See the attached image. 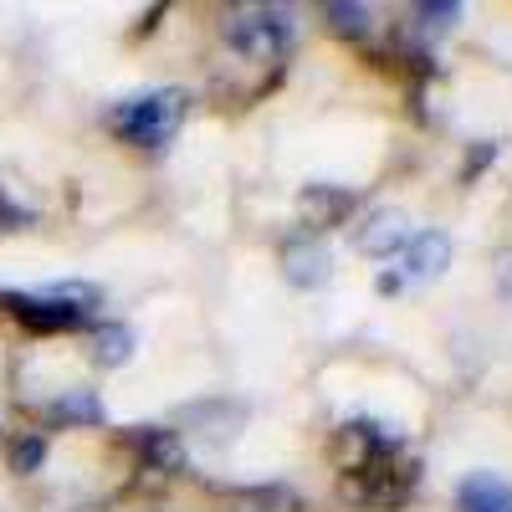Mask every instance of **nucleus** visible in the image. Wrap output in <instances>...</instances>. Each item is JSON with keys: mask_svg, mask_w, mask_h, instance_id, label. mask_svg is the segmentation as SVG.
I'll list each match as a JSON object with an SVG mask.
<instances>
[{"mask_svg": "<svg viewBox=\"0 0 512 512\" xmlns=\"http://www.w3.org/2000/svg\"><path fill=\"white\" fill-rule=\"evenodd\" d=\"M420 487V461L400 451H384L364 466H354V472H344V482H338V492H344V502L354 507H374V512H395L415 497Z\"/></svg>", "mask_w": 512, "mask_h": 512, "instance_id": "obj_2", "label": "nucleus"}, {"mask_svg": "<svg viewBox=\"0 0 512 512\" xmlns=\"http://www.w3.org/2000/svg\"><path fill=\"white\" fill-rule=\"evenodd\" d=\"M410 236H415V231H410L405 210H374V216L354 231V246H359L364 256H395V251H405Z\"/></svg>", "mask_w": 512, "mask_h": 512, "instance_id": "obj_8", "label": "nucleus"}, {"mask_svg": "<svg viewBox=\"0 0 512 512\" xmlns=\"http://www.w3.org/2000/svg\"><path fill=\"white\" fill-rule=\"evenodd\" d=\"M221 512H308V502L297 497L292 487H231L221 492Z\"/></svg>", "mask_w": 512, "mask_h": 512, "instance_id": "obj_9", "label": "nucleus"}, {"mask_svg": "<svg viewBox=\"0 0 512 512\" xmlns=\"http://www.w3.org/2000/svg\"><path fill=\"white\" fill-rule=\"evenodd\" d=\"M57 420H82V425H103V400L93 390H72L57 400Z\"/></svg>", "mask_w": 512, "mask_h": 512, "instance_id": "obj_15", "label": "nucleus"}, {"mask_svg": "<svg viewBox=\"0 0 512 512\" xmlns=\"http://www.w3.org/2000/svg\"><path fill=\"white\" fill-rule=\"evenodd\" d=\"M128 359H134V333H128L123 323L93 328V364L98 369H123Z\"/></svg>", "mask_w": 512, "mask_h": 512, "instance_id": "obj_12", "label": "nucleus"}, {"mask_svg": "<svg viewBox=\"0 0 512 512\" xmlns=\"http://www.w3.org/2000/svg\"><path fill=\"white\" fill-rule=\"evenodd\" d=\"M185 113H190V93L185 88H154V93L113 103L108 108V128L123 144H134V149H164L169 139L180 134Z\"/></svg>", "mask_w": 512, "mask_h": 512, "instance_id": "obj_1", "label": "nucleus"}, {"mask_svg": "<svg viewBox=\"0 0 512 512\" xmlns=\"http://www.w3.org/2000/svg\"><path fill=\"white\" fill-rule=\"evenodd\" d=\"M0 221H21V210L6 200V190H0Z\"/></svg>", "mask_w": 512, "mask_h": 512, "instance_id": "obj_19", "label": "nucleus"}, {"mask_svg": "<svg viewBox=\"0 0 512 512\" xmlns=\"http://www.w3.org/2000/svg\"><path fill=\"white\" fill-rule=\"evenodd\" d=\"M512 507V487L492 472H477L456 487V512H507Z\"/></svg>", "mask_w": 512, "mask_h": 512, "instance_id": "obj_11", "label": "nucleus"}, {"mask_svg": "<svg viewBox=\"0 0 512 512\" xmlns=\"http://www.w3.org/2000/svg\"><path fill=\"white\" fill-rule=\"evenodd\" d=\"M134 446H139V461L149 466V472H164V477L185 472V446H180L175 431H159V425H139V431H134Z\"/></svg>", "mask_w": 512, "mask_h": 512, "instance_id": "obj_10", "label": "nucleus"}, {"mask_svg": "<svg viewBox=\"0 0 512 512\" xmlns=\"http://www.w3.org/2000/svg\"><path fill=\"white\" fill-rule=\"evenodd\" d=\"M292 11H277V6H246L226 21V41L231 52L251 57V62H282L292 52Z\"/></svg>", "mask_w": 512, "mask_h": 512, "instance_id": "obj_3", "label": "nucleus"}, {"mask_svg": "<svg viewBox=\"0 0 512 512\" xmlns=\"http://www.w3.org/2000/svg\"><path fill=\"white\" fill-rule=\"evenodd\" d=\"M282 272L292 287H303V292H318L328 277H333V256L318 236H287L282 241Z\"/></svg>", "mask_w": 512, "mask_h": 512, "instance_id": "obj_5", "label": "nucleus"}, {"mask_svg": "<svg viewBox=\"0 0 512 512\" xmlns=\"http://www.w3.org/2000/svg\"><path fill=\"white\" fill-rule=\"evenodd\" d=\"M47 451H52V441L41 436V431L16 436V441H11V472H16V477H36L41 466H47Z\"/></svg>", "mask_w": 512, "mask_h": 512, "instance_id": "obj_14", "label": "nucleus"}, {"mask_svg": "<svg viewBox=\"0 0 512 512\" xmlns=\"http://www.w3.org/2000/svg\"><path fill=\"white\" fill-rule=\"evenodd\" d=\"M354 210H359V195L338 190V185H303V195H297V216H303L308 236L328 231V226H344Z\"/></svg>", "mask_w": 512, "mask_h": 512, "instance_id": "obj_6", "label": "nucleus"}, {"mask_svg": "<svg viewBox=\"0 0 512 512\" xmlns=\"http://www.w3.org/2000/svg\"><path fill=\"white\" fill-rule=\"evenodd\" d=\"M415 21H420L425 31H446V26L461 21V6H456V0H420V6H415Z\"/></svg>", "mask_w": 512, "mask_h": 512, "instance_id": "obj_16", "label": "nucleus"}, {"mask_svg": "<svg viewBox=\"0 0 512 512\" xmlns=\"http://www.w3.org/2000/svg\"><path fill=\"white\" fill-rule=\"evenodd\" d=\"M497 292L512 303V251H502V256H497Z\"/></svg>", "mask_w": 512, "mask_h": 512, "instance_id": "obj_18", "label": "nucleus"}, {"mask_svg": "<svg viewBox=\"0 0 512 512\" xmlns=\"http://www.w3.org/2000/svg\"><path fill=\"white\" fill-rule=\"evenodd\" d=\"M492 159H497V144H477L472 154H466V169H461V175H466V180H477Z\"/></svg>", "mask_w": 512, "mask_h": 512, "instance_id": "obj_17", "label": "nucleus"}, {"mask_svg": "<svg viewBox=\"0 0 512 512\" xmlns=\"http://www.w3.org/2000/svg\"><path fill=\"white\" fill-rule=\"evenodd\" d=\"M400 262H405L400 267L405 282H436L451 267V236L446 231H415L400 251Z\"/></svg>", "mask_w": 512, "mask_h": 512, "instance_id": "obj_7", "label": "nucleus"}, {"mask_svg": "<svg viewBox=\"0 0 512 512\" xmlns=\"http://www.w3.org/2000/svg\"><path fill=\"white\" fill-rule=\"evenodd\" d=\"M507 512H512V507H507Z\"/></svg>", "mask_w": 512, "mask_h": 512, "instance_id": "obj_20", "label": "nucleus"}, {"mask_svg": "<svg viewBox=\"0 0 512 512\" xmlns=\"http://www.w3.org/2000/svg\"><path fill=\"white\" fill-rule=\"evenodd\" d=\"M323 21H328V31L349 36V41H369V31H374V11L369 6H349V0L323 6Z\"/></svg>", "mask_w": 512, "mask_h": 512, "instance_id": "obj_13", "label": "nucleus"}, {"mask_svg": "<svg viewBox=\"0 0 512 512\" xmlns=\"http://www.w3.org/2000/svg\"><path fill=\"white\" fill-rule=\"evenodd\" d=\"M0 308H6L26 333H72V328L88 323V313L57 303L52 292H0Z\"/></svg>", "mask_w": 512, "mask_h": 512, "instance_id": "obj_4", "label": "nucleus"}]
</instances>
